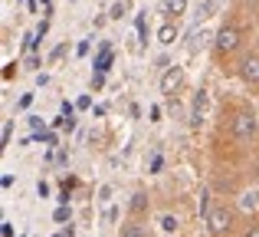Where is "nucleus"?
Returning a JSON list of instances; mask_svg holds the SVG:
<instances>
[{"label": "nucleus", "instance_id": "obj_1", "mask_svg": "<svg viewBox=\"0 0 259 237\" xmlns=\"http://www.w3.org/2000/svg\"><path fill=\"white\" fill-rule=\"evenodd\" d=\"M233 221H236V214H233V208H230V205H213V208H210V214H207L210 237H227L230 231H233Z\"/></svg>", "mask_w": 259, "mask_h": 237}, {"label": "nucleus", "instance_id": "obj_2", "mask_svg": "<svg viewBox=\"0 0 259 237\" xmlns=\"http://www.w3.org/2000/svg\"><path fill=\"white\" fill-rule=\"evenodd\" d=\"M240 40H243V30L236 23H223L220 30H217V40H213V50H217V56H230V53L240 46Z\"/></svg>", "mask_w": 259, "mask_h": 237}, {"label": "nucleus", "instance_id": "obj_3", "mask_svg": "<svg viewBox=\"0 0 259 237\" xmlns=\"http://www.w3.org/2000/svg\"><path fill=\"white\" fill-rule=\"evenodd\" d=\"M256 128H259V122H256V112H253V109H240V112L233 116V139H236V142L256 139Z\"/></svg>", "mask_w": 259, "mask_h": 237}, {"label": "nucleus", "instance_id": "obj_4", "mask_svg": "<svg viewBox=\"0 0 259 237\" xmlns=\"http://www.w3.org/2000/svg\"><path fill=\"white\" fill-rule=\"evenodd\" d=\"M240 79L246 86H253V89H259V53H249L240 63Z\"/></svg>", "mask_w": 259, "mask_h": 237}, {"label": "nucleus", "instance_id": "obj_5", "mask_svg": "<svg viewBox=\"0 0 259 237\" xmlns=\"http://www.w3.org/2000/svg\"><path fill=\"white\" fill-rule=\"evenodd\" d=\"M184 83V73H181V66H171V70L161 76V92L164 96H171V92H177V86Z\"/></svg>", "mask_w": 259, "mask_h": 237}, {"label": "nucleus", "instance_id": "obj_6", "mask_svg": "<svg viewBox=\"0 0 259 237\" xmlns=\"http://www.w3.org/2000/svg\"><path fill=\"white\" fill-rule=\"evenodd\" d=\"M203 119H207V89H197L194 109H190V122H194V125H200Z\"/></svg>", "mask_w": 259, "mask_h": 237}, {"label": "nucleus", "instance_id": "obj_7", "mask_svg": "<svg viewBox=\"0 0 259 237\" xmlns=\"http://www.w3.org/2000/svg\"><path fill=\"white\" fill-rule=\"evenodd\" d=\"M118 237H148V224H141L138 218H132L128 224H121Z\"/></svg>", "mask_w": 259, "mask_h": 237}, {"label": "nucleus", "instance_id": "obj_8", "mask_svg": "<svg viewBox=\"0 0 259 237\" xmlns=\"http://www.w3.org/2000/svg\"><path fill=\"white\" fill-rule=\"evenodd\" d=\"M128 208H132V218H141V214L148 211V194H145V191H135V194H132V205H128Z\"/></svg>", "mask_w": 259, "mask_h": 237}, {"label": "nucleus", "instance_id": "obj_9", "mask_svg": "<svg viewBox=\"0 0 259 237\" xmlns=\"http://www.w3.org/2000/svg\"><path fill=\"white\" fill-rule=\"evenodd\" d=\"M164 10H167V17H181V13L187 10V0H167Z\"/></svg>", "mask_w": 259, "mask_h": 237}, {"label": "nucleus", "instance_id": "obj_10", "mask_svg": "<svg viewBox=\"0 0 259 237\" xmlns=\"http://www.w3.org/2000/svg\"><path fill=\"white\" fill-rule=\"evenodd\" d=\"M174 37H177V30H174V26H164V30L158 33V40H161L164 46H171V43H174Z\"/></svg>", "mask_w": 259, "mask_h": 237}, {"label": "nucleus", "instance_id": "obj_11", "mask_svg": "<svg viewBox=\"0 0 259 237\" xmlns=\"http://www.w3.org/2000/svg\"><path fill=\"white\" fill-rule=\"evenodd\" d=\"M161 231H167V234L177 231V218L174 214H164V218H161Z\"/></svg>", "mask_w": 259, "mask_h": 237}, {"label": "nucleus", "instance_id": "obj_12", "mask_svg": "<svg viewBox=\"0 0 259 237\" xmlns=\"http://www.w3.org/2000/svg\"><path fill=\"white\" fill-rule=\"evenodd\" d=\"M112 17H115V20L125 17V4H115V7H112Z\"/></svg>", "mask_w": 259, "mask_h": 237}, {"label": "nucleus", "instance_id": "obj_13", "mask_svg": "<svg viewBox=\"0 0 259 237\" xmlns=\"http://www.w3.org/2000/svg\"><path fill=\"white\" fill-rule=\"evenodd\" d=\"M243 237H259V224H253V227H249V231L243 234Z\"/></svg>", "mask_w": 259, "mask_h": 237}]
</instances>
